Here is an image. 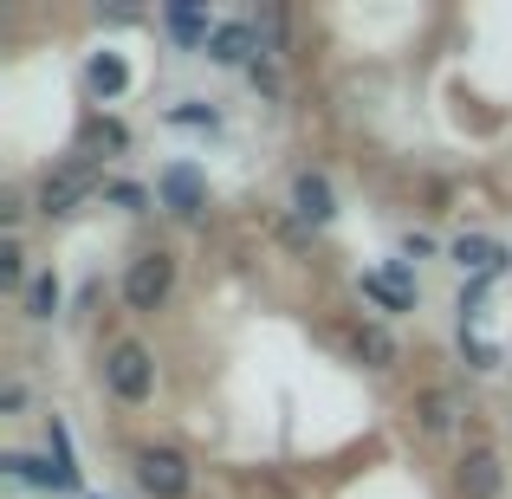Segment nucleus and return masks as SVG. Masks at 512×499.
<instances>
[{"label":"nucleus","instance_id":"9","mask_svg":"<svg viewBox=\"0 0 512 499\" xmlns=\"http://www.w3.org/2000/svg\"><path fill=\"white\" fill-rule=\"evenodd\" d=\"M363 299L389 305V312H415V279H409V266H389V273H363Z\"/></svg>","mask_w":512,"mask_h":499},{"label":"nucleus","instance_id":"19","mask_svg":"<svg viewBox=\"0 0 512 499\" xmlns=\"http://www.w3.org/2000/svg\"><path fill=\"white\" fill-rule=\"evenodd\" d=\"M111 201H117V208H143V188H137V182H117Z\"/></svg>","mask_w":512,"mask_h":499},{"label":"nucleus","instance_id":"8","mask_svg":"<svg viewBox=\"0 0 512 499\" xmlns=\"http://www.w3.org/2000/svg\"><path fill=\"white\" fill-rule=\"evenodd\" d=\"M85 188H91V169H85V163H72V169L46 175V188H39V214H72Z\"/></svg>","mask_w":512,"mask_h":499},{"label":"nucleus","instance_id":"13","mask_svg":"<svg viewBox=\"0 0 512 499\" xmlns=\"http://www.w3.org/2000/svg\"><path fill=\"white\" fill-rule=\"evenodd\" d=\"M454 260H461V266H474V273H500V266H506V247H493V240H454Z\"/></svg>","mask_w":512,"mask_h":499},{"label":"nucleus","instance_id":"4","mask_svg":"<svg viewBox=\"0 0 512 499\" xmlns=\"http://www.w3.org/2000/svg\"><path fill=\"white\" fill-rule=\"evenodd\" d=\"M500 487H506L500 454H493V448H474L461 461V499H500Z\"/></svg>","mask_w":512,"mask_h":499},{"label":"nucleus","instance_id":"20","mask_svg":"<svg viewBox=\"0 0 512 499\" xmlns=\"http://www.w3.org/2000/svg\"><path fill=\"white\" fill-rule=\"evenodd\" d=\"M20 214H26L20 195H0V227H20Z\"/></svg>","mask_w":512,"mask_h":499},{"label":"nucleus","instance_id":"16","mask_svg":"<svg viewBox=\"0 0 512 499\" xmlns=\"http://www.w3.org/2000/svg\"><path fill=\"white\" fill-rule=\"evenodd\" d=\"M169 124H182V130H214L221 117H214V104H175Z\"/></svg>","mask_w":512,"mask_h":499},{"label":"nucleus","instance_id":"17","mask_svg":"<svg viewBox=\"0 0 512 499\" xmlns=\"http://www.w3.org/2000/svg\"><path fill=\"white\" fill-rule=\"evenodd\" d=\"M422 422H428V428H435V435H441V428L454 422V396H441V389H435V396L422 402Z\"/></svg>","mask_w":512,"mask_h":499},{"label":"nucleus","instance_id":"5","mask_svg":"<svg viewBox=\"0 0 512 499\" xmlns=\"http://www.w3.org/2000/svg\"><path fill=\"white\" fill-rule=\"evenodd\" d=\"M253 52H260V26H247V20H227V26H214V39H208V59H221V65H260Z\"/></svg>","mask_w":512,"mask_h":499},{"label":"nucleus","instance_id":"2","mask_svg":"<svg viewBox=\"0 0 512 499\" xmlns=\"http://www.w3.org/2000/svg\"><path fill=\"white\" fill-rule=\"evenodd\" d=\"M169 286H175V260L163 247L156 253H137L130 260V273H124V299H130V312H156V305L169 299Z\"/></svg>","mask_w":512,"mask_h":499},{"label":"nucleus","instance_id":"7","mask_svg":"<svg viewBox=\"0 0 512 499\" xmlns=\"http://www.w3.org/2000/svg\"><path fill=\"white\" fill-rule=\"evenodd\" d=\"M156 195H163L175 214H201V208H208V188H201V175L188 163H169L163 182H156Z\"/></svg>","mask_w":512,"mask_h":499},{"label":"nucleus","instance_id":"14","mask_svg":"<svg viewBox=\"0 0 512 499\" xmlns=\"http://www.w3.org/2000/svg\"><path fill=\"white\" fill-rule=\"evenodd\" d=\"M169 33L182 39V46H195V39L208 46V39H214V26H208V13H201V7H188V0H182V7H169Z\"/></svg>","mask_w":512,"mask_h":499},{"label":"nucleus","instance_id":"18","mask_svg":"<svg viewBox=\"0 0 512 499\" xmlns=\"http://www.w3.org/2000/svg\"><path fill=\"white\" fill-rule=\"evenodd\" d=\"M20 279H26V253L7 240V247H0V286H20Z\"/></svg>","mask_w":512,"mask_h":499},{"label":"nucleus","instance_id":"3","mask_svg":"<svg viewBox=\"0 0 512 499\" xmlns=\"http://www.w3.org/2000/svg\"><path fill=\"white\" fill-rule=\"evenodd\" d=\"M137 480L150 499H188V487H195V474H188V461L175 448H143L137 454Z\"/></svg>","mask_w":512,"mask_h":499},{"label":"nucleus","instance_id":"11","mask_svg":"<svg viewBox=\"0 0 512 499\" xmlns=\"http://www.w3.org/2000/svg\"><path fill=\"white\" fill-rule=\"evenodd\" d=\"M0 467H7V474H13V480H26V487H78V480H72V474H59V467H46V461H33V454H7V461H0Z\"/></svg>","mask_w":512,"mask_h":499},{"label":"nucleus","instance_id":"6","mask_svg":"<svg viewBox=\"0 0 512 499\" xmlns=\"http://www.w3.org/2000/svg\"><path fill=\"white\" fill-rule=\"evenodd\" d=\"M292 214H299L305 227H325L331 214H338V201H331V182H325V175L305 169L299 182H292Z\"/></svg>","mask_w":512,"mask_h":499},{"label":"nucleus","instance_id":"15","mask_svg":"<svg viewBox=\"0 0 512 499\" xmlns=\"http://www.w3.org/2000/svg\"><path fill=\"white\" fill-rule=\"evenodd\" d=\"M52 312H59V279L39 273L33 286H26V318H52Z\"/></svg>","mask_w":512,"mask_h":499},{"label":"nucleus","instance_id":"10","mask_svg":"<svg viewBox=\"0 0 512 499\" xmlns=\"http://www.w3.org/2000/svg\"><path fill=\"white\" fill-rule=\"evenodd\" d=\"M124 85H130V65L117 59V52H98V59L85 65V91H91V98L111 104V98H124Z\"/></svg>","mask_w":512,"mask_h":499},{"label":"nucleus","instance_id":"12","mask_svg":"<svg viewBox=\"0 0 512 499\" xmlns=\"http://www.w3.org/2000/svg\"><path fill=\"white\" fill-rule=\"evenodd\" d=\"M357 357L370 363V370H396V337H389L383 325H363L357 331Z\"/></svg>","mask_w":512,"mask_h":499},{"label":"nucleus","instance_id":"1","mask_svg":"<svg viewBox=\"0 0 512 499\" xmlns=\"http://www.w3.org/2000/svg\"><path fill=\"white\" fill-rule=\"evenodd\" d=\"M104 383H111V396L117 402H150V389H156V363H150V350L143 344H111V357H104Z\"/></svg>","mask_w":512,"mask_h":499}]
</instances>
